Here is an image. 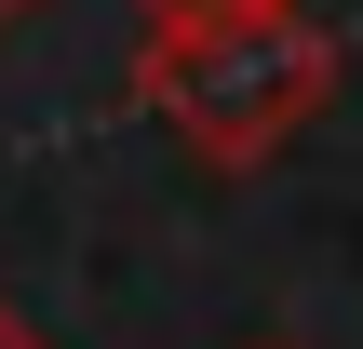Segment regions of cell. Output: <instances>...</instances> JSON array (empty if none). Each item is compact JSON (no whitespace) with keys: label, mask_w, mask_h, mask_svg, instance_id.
Segmentation results:
<instances>
[{"label":"cell","mask_w":363,"mask_h":349,"mask_svg":"<svg viewBox=\"0 0 363 349\" xmlns=\"http://www.w3.org/2000/svg\"><path fill=\"white\" fill-rule=\"evenodd\" d=\"M27 13H40V0H0V40H13V27H27Z\"/></svg>","instance_id":"4"},{"label":"cell","mask_w":363,"mask_h":349,"mask_svg":"<svg viewBox=\"0 0 363 349\" xmlns=\"http://www.w3.org/2000/svg\"><path fill=\"white\" fill-rule=\"evenodd\" d=\"M0 349H40V336H27V323H13V296H0Z\"/></svg>","instance_id":"3"},{"label":"cell","mask_w":363,"mask_h":349,"mask_svg":"<svg viewBox=\"0 0 363 349\" xmlns=\"http://www.w3.org/2000/svg\"><path fill=\"white\" fill-rule=\"evenodd\" d=\"M148 13V40H175V27H229V13H269V0H135Z\"/></svg>","instance_id":"2"},{"label":"cell","mask_w":363,"mask_h":349,"mask_svg":"<svg viewBox=\"0 0 363 349\" xmlns=\"http://www.w3.org/2000/svg\"><path fill=\"white\" fill-rule=\"evenodd\" d=\"M135 94H148V121H175L189 161L256 175L269 148H296V135L323 121V94H337V40H323L296 0H269V13H229V27L135 40Z\"/></svg>","instance_id":"1"}]
</instances>
